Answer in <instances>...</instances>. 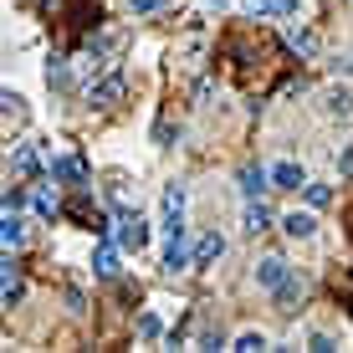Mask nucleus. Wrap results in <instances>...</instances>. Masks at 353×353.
<instances>
[{"mask_svg":"<svg viewBox=\"0 0 353 353\" xmlns=\"http://www.w3.org/2000/svg\"><path fill=\"white\" fill-rule=\"evenodd\" d=\"M0 241H6V251H10V246H21V241H26V221H21L16 210H6V221H0Z\"/></svg>","mask_w":353,"mask_h":353,"instance_id":"9b49d317","label":"nucleus"},{"mask_svg":"<svg viewBox=\"0 0 353 353\" xmlns=\"http://www.w3.org/2000/svg\"><path fill=\"white\" fill-rule=\"evenodd\" d=\"M143 241H149V225H143V215L123 210V221H118V246H123V251H143Z\"/></svg>","mask_w":353,"mask_h":353,"instance_id":"7ed1b4c3","label":"nucleus"},{"mask_svg":"<svg viewBox=\"0 0 353 353\" xmlns=\"http://www.w3.org/2000/svg\"><path fill=\"white\" fill-rule=\"evenodd\" d=\"M210 6H225V0H210Z\"/></svg>","mask_w":353,"mask_h":353,"instance_id":"393cba45","label":"nucleus"},{"mask_svg":"<svg viewBox=\"0 0 353 353\" xmlns=\"http://www.w3.org/2000/svg\"><path fill=\"white\" fill-rule=\"evenodd\" d=\"M251 16H292L297 10V0H246Z\"/></svg>","mask_w":353,"mask_h":353,"instance_id":"f8f14e48","label":"nucleus"},{"mask_svg":"<svg viewBox=\"0 0 353 353\" xmlns=\"http://www.w3.org/2000/svg\"><path fill=\"white\" fill-rule=\"evenodd\" d=\"M241 179H246V194H261V190H266V179H272V174H266V169L256 164V169H246Z\"/></svg>","mask_w":353,"mask_h":353,"instance_id":"6ab92c4d","label":"nucleus"},{"mask_svg":"<svg viewBox=\"0 0 353 353\" xmlns=\"http://www.w3.org/2000/svg\"><path fill=\"white\" fill-rule=\"evenodd\" d=\"M159 6H164V0H128V10H133V16H154Z\"/></svg>","mask_w":353,"mask_h":353,"instance_id":"b1692460","label":"nucleus"},{"mask_svg":"<svg viewBox=\"0 0 353 353\" xmlns=\"http://www.w3.org/2000/svg\"><path fill=\"white\" fill-rule=\"evenodd\" d=\"M327 200H333V190H327V185H307V205H312V210H323Z\"/></svg>","mask_w":353,"mask_h":353,"instance_id":"412c9836","label":"nucleus"},{"mask_svg":"<svg viewBox=\"0 0 353 353\" xmlns=\"http://www.w3.org/2000/svg\"><path fill=\"white\" fill-rule=\"evenodd\" d=\"M221 251H225V241L210 230V236H200V241H194V251H190V256H194V266H210L215 256H221Z\"/></svg>","mask_w":353,"mask_h":353,"instance_id":"1a4fd4ad","label":"nucleus"},{"mask_svg":"<svg viewBox=\"0 0 353 353\" xmlns=\"http://www.w3.org/2000/svg\"><path fill=\"white\" fill-rule=\"evenodd\" d=\"M21 123H26V108H21L16 92H6V128H21Z\"/></svg>","mask_w":353,"mask_h":353,"instance_id":"a211bd4d","label":"nucleus"},{"mask_svg":"<svg viewBox=\"0 0 353 353\" xmlns=\"http://www.w3.org/2000/svg\"><path fill=\"white\" fill-rule=\"evenodd\" d=\"M52 179H62V185L82 190V185H88V164L72 159V154H67V159H52Z\"/></svg>","mask_w":353,"mask_h":353,"instance_id":"20e7f679","label":"nucleus"},{"mask_svg":"<svg viewBox=\"0 0 353 353\" xmlns=\"http://www.w3.org/2000/svg\"><path fill=\"white\" fill-rule=\"evenodd\" d=\"M118 97H123V72H103V77L88 88L92 108H118Z\"/></svg>","mask_w":353,"mask_h":353,"instance_id":"f257e3e1","label":"nucleus"},{"mask_svg":"<svg viewBox=\"0 0 353 353\" xmlns=\"http://www.w3.org/2000/svg\"><path fill=\"white\" fill-rule=\"evenodd\" d=\"M92 272L113 282V276H118V251H113V246H97V256H92Z\"/></svg>","mask_w":353,"mask_h":353,"instance_id":"dca6fc26","label":"nucleus"},{"mask_svg":"<svg viewBox=\"0 0 353 353\" xmlns=\"http://www.w3.org/2000/svg\"><path fill=\"white\" fill-rule=\"evenodd\" d=\"M266 225H272V210H266V205H256V200H251V205H246V230H251V236H261Z\"/></svg>","mask_w":353,"mask_h":353,"instance_id":"f3484780","label":"nucleus"},{"mask_svg":"<svg viewBox=\"0 0 353 353\" xmlns=\"http://www.w3.org/2000/svg\"><path fill=\"white\" fill-rule=\"evenodd\" d=\"M333 292L348 302V312H353V272H343V276H333Z\"/></svg>","mask_w":353,"mask_h":353,"instance_id":"aec40b11","label":"nucleus"},{"mask_svg":"<svg viewBox=\"0 0 353 353\" xmlns=\"http://www.w3.org/2000/svg\"><path fill=\"white\" fill-rule=\"evenodd\" d=\"M139 338H159V318H154V312H143V318H139Z\"/></svg>","mask_w":353,"mask_h":353,"instance_id":"5701e85b","label":"nucleus"},{"mask_svg":"<svg viewBox=\"0 0 353 353\" xmlns=\"http://www.w3.org/2000/svg\"><path fill=\"white\" fill-rule=\"evenodd\" d=\"M323 113H327V118H348V113H353L348 88H327V92H323Z\"/></svg>","mask_w":353,"mask_h":353,"instance_id":"6e6552de","label":"nucleus"},{"mask_svg":"<svg viewBox=\"0 0 353 353\" xmlns=\"http://www.w3.org/2000/svg\"><path fill=\"white\" fill-rule=\"evenodd\" d=\"M272 185H276V190H307V174H302V164L287 159V164L272 169Z\"/></svg>","mask_w":353,"mask_h":353,"instance_id":"39448f33","label":"nucleus"},{"mask_svg":"<svg viewBox=\"0 0 353 353\" xmlns=\"http://www.w3.org/2000/svg\"><path fill=\"white\" fill-rule=\"evenodd\" d=\"M36 164L41 159H36L31 143H16V149H10V169H16V174H36Z\"/></svg>","mask_w":353,"mask_h":353,"instance_id":"4468645a","label":"nucleus"},{"mask_svg":"<svg viewBox=\"0 0 353 353\" xmlns=\"http://www.w3.org/2000/svg\"><path fill=\"white\" fill-rule=\"evenodd\" d=\"M282 230H287V236H292V241H302V236H312V230H318V221H312V215H307V210H302V215H297V210H292V215H287V221H282Z\"/></svg>","mask_w":353,"mask_h":353,"instance_id":"2eb2a0df","label":"nucleus"},{"mask_svg":"<svg viewBox=\"0 0 353 353\" xmlns=\"http://www.w3.org/2000/svg\"><path fill=\"white\" fill-rule=\"evenodd\" d=\"M297 302H302V276H282V287H276V307L282 312H297Z\"/></svg>","mask_w":353,"mask_h":353,"instance_id":"0eeeda50","label":"nucleus"},{"mask_svg":"<svg viewBox=\"0 0 353 353\" xmlns=\"http://www.w3.org/2000/svg\"><path fill=\"white\" fill-rule=\"evenodd\" d=\"M287 41H292V52H297V57H318V31H312V26H292Z\"/></svg>","mask_w":353,"mask_h":353,"instance_id":"9d476101","label":"nucleus"},{"mask_svg":"<svg viewBox=\"0 0 353 353\" xmlns=\"http://www.w3.org/2000/svg\"><path fill=\"white\" fill-rule=\"evenodd\" d=\"M282 276H287V261H282V256H261V261H256V282H261V287L276 292V287H282Z\"/></svg>","mask_w":353,"mask_h":353,"instance_id":"423d86ee","label":"nucleus"},{"mask_svg":"<svg viewBox=\"0 0 353 353\" xmlns=\"http://www.w3.org/2000/svg\"><path fill=\"white\" fill-rule=\"evenodd\" d=\"M236 348H241V353H256V348H266V338H261V333H241Z\"/></svg>","mask_w":353,"mask_h":353,"instance_id":"4be33fe9","label":"nucleus"},{"mask_svg":"<svg viewBox=\"0 0 353 353\" xmlns=\"http://www.w3.org/2000/svg\"><path fill=\"white\" fill-rule=\"evenodd\" d=\"M185 266H194V256H185V246H179V236H169V251H164V272H185Z\"/></svg>","mask_w":353,"mask_h":353,"instance_id":"ddd939ff","label":"nucleus"},{"mask_svg":"<svg viewBox=\"0 0 353 353\" xmlns=\"http://www.w3.org/2000/svg\"><path fill=\"white\" fill-rule=\"evenodd\" d=\"M97 26V0H67V10H62V31L67 36H77V31H88Z\"/></svg>","mask_w":353,"mask_h":353,"instance_id":"f03ea898","label":"nucleus"}]
</instances>
